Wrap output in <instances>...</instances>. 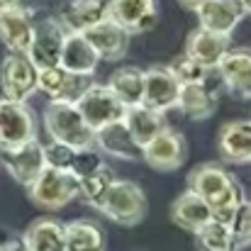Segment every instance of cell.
Segmentation results:
<instances>
[{
  "label": "cell",
  "mask_w": 251,
  "mask_h": 251,
  "mask_svg": "<svg viewBox=\"0 0 251 251\" xmlns=\"http://www.w3.org/2000/svg\"><path fill=\"white\" fill-rule=\"evenodd\" d=\"M0 251H29L22 234H15L10 229H0Z\"/></svg>",
  "instance_id": "cell-35"
},
{
  "label": "cell",
  "mask_w": 251,
  "mask_h": 251,
  "mask_svg": "<svg viewBox=\"0 0 251 251\" xmlns=\"http://www.w3.org/2000/svg\"><path fill=\"white\" fill-rule=\"evenodd\" d=\"M195 242H198L200 251H239L234 239H232V232H229L227 222H220V220L205 222L195 232Z\"/></svg>",
  "instance_id": "cell-29"
},
{
  "label": "cell",
  "mask_w": 251,
  "mask_h": 251,
  "mask_svg": "<svg viewBox=\"0 0 251 251\" xmlns=\"http://www.w3.org/2000/svg\"><path fill=\"white\" fill-rule=\"evenodd\" d=\"M168 71L183 85L185 83H207V78H210V74H212V69L202 66L200 61H195L193 56H188L185 51L168 64Z\"/></svg>",
  "instance_id": "cell-31"
},
{
  "label": "cell",
  "mask_w": 251,
  "mask_h": 251,
  "mask_svg": "<svg viewBox=\"0 0 251 251\" xmlns=\"http://www.w3.org/2000/svg\"><path fill=\"white\" fill-rule=\"evenodd\" d=\"M0 164L15 183L27 188L44 168L42 144L37 139H32V142H27L17 149H0Z\"/></svg>",
  "instance_id": "cell-12"
},
{
  "label": "cell",
  "mask_w": 251,
  "mask_h": 251,
  "mask_svg": "<svg viewBox=\"0 0 251 251\" xmlns=\"http://www.w3.org/2000/svg\"><path fill=\"white\" fill-rule=\"evenodd\" d=\"M10 5H22V0H0V7H10Z\"/></svg>",
  "instance_id": "cell-37"
},
{
  "label": "cell",
  "mask_w": 251,
  "mask_h": 251,
  "mask_svg": "<svg viewBox=\"0 0 251 251\" xmlns=\"http://www.w3.org/2000/svg\"><path fill=\"white\" fill-rule=\"evenodd\" d=\"M59 22L69 32H88L107 17V0H69L59 10Z\"/></svg>",
  "instance_id": "cell-21"
},
{
  "label": "cell",
  "mask_w": 251,
  "mask_h": 251,
  "mask_svg": "<svg viewBox=\"0 0 251 251\" xmlns=\"http://www.w3.org/2000/svg\"><path fill=\"white\" fill-rule=\"evenodd\" d=\"M227 227L232 232V239H234L237 249L251 247V202L249 200H242L237 205V210L227 220Z\"/></svg>",
  "instance_id": "cell-32"
},
{
  "label": "cell",
  "mask_w": 251,
  "mask_h": 251,
  "mask_svg": "<svg viewBox=\"0 0 251 251\" xmlns=\"http://www.w3.org/2000/svg\"><path fill=\"white\" fill-rule=\"evenodd\" d=\"M90 83H93L90 76L71 74L61 64L39 69L37 74V90H42L49 100H61V102H76Z\"/></svg>",
  "instance_id": "cell-10"
},
{
  "label": "cell",
  "mask_w": 251,
  "mask_h": 251,
  "mask_svg": "<svg viewBox=\"0 0 251 251\" xmlns=\"http://www.w3.org/2000/svg\"><path fill=\"white\" fill-rule=\"evenodd\" d=\"M239 5L244 7V12H247V15H251V0H239Z\"/></svg>",
  "instance_id": "cell-38"
},
{
  "label": "cell",
  "mask_w": 251,
  "mask_h": 251,
  "mask_svg": "<svg viewBox=\"0 0 251 251\" xmlns=\"http://www.w3.org/2000/svg\"><path fill=\"white\" fill-rule=\"evenodd\" d=\"M234 176L222 164H200L188 176V190L200 195L207 205H212L220 195H225L234 185Z\"/></svg>",
  "instance_id": "cell-17"
},
{
  "label": "cell",
  "mask_w": 251,
  "mask_h": 251,
  "mask_svg": "<svg viewBox=\"0 0 251 251\" xmlns=\"http://www.w3.org/2000/svg\"><path fill=\"white\" fill-rule=\"evenodd\" d=\"M217 147H220L222 161L251 164V120H232L222 125Z\"/></svg>",
  "instance_id": "cell-20"
},
{
  "label": "cell",
  "mask_w": 251,
  "mask_h": 251,
  "mask_svg": "<svg viewBox=\"0 0 251 251\" xmlns=\"http://www.w3.org/2000/svg\"><path fill=\"white\" fill-rule=\"evenodd\" d=\"M180 81L168 71V66H151L144 71V90H142V105L166 112L178 105L180 95Z\"/></svg>",
  "instance_id": "cell-11"
},
{
  "label": "cell",
  "mask_w": 251,
  "mask_h": 251,
  "mask_svg": "<svg viewBox=\"0 0 251 251\" xmlns=\"http://www.w3.org/2000/svg\"><path fill=\"white\" fill-rule=\"evenodd\" d=\"M122 122L127 125L132 139H134L139 147H144L154 134H159V132L166 127L164 112H156V110H151V107H147V105H142V102L127 107L125 115H122Z\"/></svg>",
  "instance_id": "cell-25"
},
{
  "label": "cell",
  "mask_w": 251,
  "mask_h": 251,
  "mask_svg": "<svg viewBox=\"0 0 251 251\" xmlns=\"http://www.w3.org/2000/svg\"><path fill=\"white\" fill-rule=\"evenodd\" d=\"M66 251H105V232L98 222L74 220L64 225Z\"/></svg>",
  "instance_id": "cell-28"
},
{
  "label": "cell",
  "mask_w": 251,
  "mask_h": 251,
  "mask_svg": "<svg viewBox=\"0 0 251 251\" xmlns=\"http://www.w3.org/2000/svg\"><path fill=\"white\" fill-rule=\"evenodd\" d=\"M37 139V117L27 102L0 100V149H17Z\"/></svg>",
  "instance_id": "cell-5"
},
{
  "label": "cell",
  "mask_w": 251,
  "mask_h": 251,
  "mask_svg": "<svg viewBox=\"0 0 251 251\" xmlns=\"http://www.w3.org/2000/svg\"><path fill=\"white\" fill-rule=\"evenodd\" d=\"M85 39L90 42V47L95 49L98 59L102 61H120L127 56L129 51V37L117 22H112L110 17H105L102 22L93 25L88 32H83Z\"/></svg>",
  "instance_id": "cell-16"
},
{
  "label": "cell",
  "mask_w": 251,
  "mask_h": 251,
  "mask_svg": "<svg viewBox=\"0 0 251 251\" xmlns=\"http://www.w3.org/2000/svg\"><path fill=\"white\" fill-rule=\"evenodd\" d=\"M27 195L37 207L56 212L78 198V178L69 171L44 166L42 173L27 185Z\"/></svg>",
  "instance_id": "cell-3"
},
{
  "label": "cell",
  "mask_w": 251,
  "mask_h": 251,
  "mask_svg": "<svg viewBox=\"0 0 251 251\" xmlns=\"http://www.w3.org/2000/svg\"><path fill=\"white\" fill-rule=\"evenodd\" d=\"M59 64L71 71V74H81V76H93L100 59L95 54V49L90 47V42L85 39V34L81 32H69L61 47V59Z\"/></svg>",
  "instance_id": "cell-23"
},
{
  "label": "cell",
  "mask_w": 251,
  "mask_h": 251,
  "mask_svg": "<svg viewBox=\"0 0 251 251\" xmlns=\"http://www.w3.org/2000/svg\"><path fill=\"white\" fill-rule=\"evenodd\" d=\"M102 166H105L102 154H100L95 147H85V149H76L69 173H74L76 178H85V176L95 173L98 168H102Z\"/></svg>",
  "instance_id": "cell-33"
},
{
  "label": "cell",
  "mask_w": 251,
  "mask_h": 251,
  "mask_svg": "<svg viewBox=\"0 0 251 251\" xmlns=\"http://www.w3.org/2000/svg\"><path fill=\"white\" fill-rule=\"evenodd\" d=\"M66 34L69 29L59 22V17H42L39 22H34L32 44L27 49V56L32 59V64L37 69L56 66L61 59V47H64Z\"/></svg>",
  "instance_id": "cell-8"
},
{
  "label": "cell",
  "mask_w": 251,
  "mask_h": 251,
  "mask_svg": "<svg viewBox=\"0 0 251 251\" xmlns=\"http://www.w3.org/2000/svg\"><path fill=\"white\" fill-rule=\"evenodd\" d=\"M178 2H180L185 10H193V12H195V10H198V7H200L205 0H178Z\"/></svg>",
  "instance_id": "cell-36"
},
{
  "label": "cell",
  "mask_w": 251,
  "mask_h": 251,
  "mask_svg": "<svg viewBox=\"0 0 251 251\" xmlns=\"http://www.w3.org/2000/svg\"><path fill=\"white\" fill-rule=\"evenodd\" d=\"M185 159H188V142L178 129L168 125L142 147V161L156 171H176L185 164Z\"/></svg>",
  "instance_id": "cell-6"
},
{
  "label": "cell",
  "mask_w": 251,
  "mask_h": 251,
  "mask_svg": "<svg viewBox=\"0 0 251 251\" xmlns=\"http://www.w3.org/2000/svg\"><path fill=\"white\" fill-rule=\"evenodd\" d=\"M107 17L127 34H144L159 22V0H107Z\"/></svg>",
  "instance_id": "cell-9"
},
{
  "label": "cell",
  "mask_w": 251,
  "mask_h": 251,
  "mask_svg": "<svg viewBox=\"0 0 251 251\" xmlns=\"http://www.w3.org/2000/svg\"><path fill=\"white\" fill-rule=\"evenodd\" d=\"M195 15H198L200 27L232 37V32L237 29V25L244 20L247 12L239 5V0H205L195 10Z\"/></svg>",
  "instance_id": "cell-18"
},
{
  "label": "cell",
  "mask_w": 251,
  "mask_h": 251,
  "mask_svg": "<svg viewBox=\"0 0 251 251\" xmlns=\"http://www.w3.org/2000/svg\"><path fill=\"white\" fill-rule=\"evenodd\" d=\"M93 147L117 161H142V147L132 139L127 125L122 120H115L93 134Z\"/></svg>",
  "instance_id": "cell-13"
},
{
  "label": "cell",
  "mask_w": 251,
  "mask_h": 251,
  "mask_svg": "<svg viewBox=\"0 0 251 251\" xmlns=\"http://www.w3.org/2000/svg\"><path fill=\"white\" fill-rule=\"evenodd\" d=\"M249 202H251V198H249Z\"/></svg>",
  "instance_id": "cell-39"
},
{
  "label": "cell",
  "mask_w": 251,
  "mask_h": 251,
  "mask_svg": "<svg viewBox=\"0 0 251 251\" xmlns=\"http://www.w3.org/2000/svg\"><path fill=\"white\" fill-rule=\"evenodd\" d=\"M229 47H232V37L220 34V32H210L205 27L193 29L185 39V54L193 56L195 61H200L202 66L212 69V71L220 64V59L227 54Z\"/></svg>",
  "instance_id": "cell-19"
},
{
  "label": "cell",
  "mask_w": 251,
  "mask_h": 251,
  "mask_svg": "<svg viewBox=\"0 0 251 251\" xmlns=\"http://www.w3.org/2000/svg\"><path fill=\"white\" fill-rule=\"evenodd\" d=\"M37 74L39 69L22 51H7L0 64V90L5 100L27 102L37 93Z\"/></svg>",
  "instance_id": "cell-4"
},
{
  "label": "cell",
  "mask_w": 251,
  "mask_h": 251,
  "mask_svg": "<svg viewBox=\"0 0 251 251\" xmlns=\"http://www.w3.org/2000/svg\"><path fill=\"white\" fill-rule=\"evenodd\" d=\"M98 210L115 225L134 227L147 217L149 202H147V195L139 183L127 180V178H115L110 190L105 193L102 202L98 205Z\"/></svg>",
  "instance_id": "cell-1"
},
{
  "label": "cell",
  "mask_w": 251,
  "mask_h": 251,
  "mask_svg": "<svg viewBox=\"0 0 251 251\" xmlns=\"http://www.w3.org/2000/svg\"><path fill=\"white\" fill-rule=\"evenodd\" d=\"M188 120L202 122L215 115L217 110V95L207 83H185L180 85L178 105H176Z\"/></svg>",
  "instance_id": "cell-24"
},
{
  "label": "cell",
  "mask_w": 251,
  "mask_h": 251,
  "mask_svg": "<svg viewBox=\"0 0 251 251\" xmlns=\"http://www.w3.org/2000/svg\"><path fill=\"white\" fill-rule=\"evenodd\" d=\"M105 85L110 88V93L125 107L139 105L142 102V90H144V71L137 69V66H120L110 74Z\"/></svg>",
  "instance_id": "cell-27"
},
{
  "label": "cell",
  "mask_w": 251,
  "mask_h": 251,
  "mask_svg": "<svg viewBox=\"0 0 251 251\" xmlns=\"http://www.w3.org/2000/svg\"><path fill=\"white\" fill-rule=\"evenodd\" d=\"M42 154H44V166L56 168V171H69L76 149H71L69 144H61V142H54L51 139V142L42 144Z\"/></svg>",
  "instance_id": "cell-34"
},
{
  "label": "cell",
  "mask_w": 251,
  "mask_h": 251,
  "mask_svg": "<svg viewBox=\"0 0 251 251\" xmlns=\"http://www.w3.org/2000/svg\"><path fill=\"white\" fill-rule=\"evenodd\" d=\"M215 71L232 95L251 98V47H229Z\"/></svg>",
  "instance_id": "cell-15"
},
{
  "label": "cell",
  "mask_w": 251,
  "mask_h": 251,
  "mask_svg": "<svg viewBox=\"0 0 251 251\" xmlns=\"http://www.w3.org/2000/svg\"><path fill=\"white\" fill-rule=\"evenodd\" d=\"M171 220H173L176 227H180V229L195 234L205 222H210V220H215V217H212L210 205H207L200 195H195L193 190H185V193H180V195L173 200V205H171Z\"/></svg>",
  "instance_id": "cell-22"
},
{
  "label": "cell",
  "mask_w": 251,
  "mask_h": 251,
  "mask_svg": "<svg viewBox=\"0 0 251 251\" xmlns=\"http://www.w3.org/2000/svg\"><path fill=\"white\" fill-rule=\"evenodd\" d=\"M112 180H115V173H112V168L105 164L102 168H98L95 173H90L85 178H78V198H83L90 207L98 210V205L102 202L105 193L112 185Z\"/></svg>",
  "instance_id": "cell-30"
},
{
  "label": "cell",
  "mask_w": 251,
  "mask_h": 251,
  "mask_svg": "<svg viewBox=\"0 0 251 251\" xmlns=\"http://www.w3.org/2000/svg\"><path fill=\"white\" fill-rule=\"evenodd\" d=\"M44 127H47L49 139L61 142V144H69L71 149L93 147L95 129H90L85 125L83 115L78 112L76 102L49 100V105L44 107Z\"/></svg>",
  "instance_id": "cell-2"
},
{
  "label": "cell",
  "mask_w": 251,
  "mask_h": 251,
  "mask_svg": "<svg viewBox=\"0 0 251 251\" xmlns=\"http://www.w3.org/2000/svg\"><path fill=\"white\" fill-rule=\"evenodd\" d=\"M78 112L83 115L85 125L90 129H100L115 120H122L125 115V105L110 93V88L102 83H90L81 93V98L76 100Z\"/></svg>",
  "instance_id": "cell-7"
},
{
  "label": "cell",
  "mask_w": 251,
  "mask_h": 251,
  "mask_svg": "<svg viewBox=\"0 0 251 251\" xmlns=\"http://www.w3.org/2000/svg\"><path fill=\"white\" fill-rule=\"evenodd\" d=\"M25 242L29 251H66L64 225L51 217H39L25 229Z\"/></svg>",
  "instance_id": "cell-26"
},
{
  "label": "cell",
  "mask_w": 251,
  "mask_h": 251,
  "mask_svg": "<svg viewBox=\"0 0 251 251\" xmlns=\"http://www.w3.org/2000/svg\"><path fill=\"white\" fill-rule=\"evenodd\" d=\"M34 34V17L25 5L0 7V42L7 51L27 54Z\"/></svg>",
  "instance_id": "cell-14"
}]
</instances>
